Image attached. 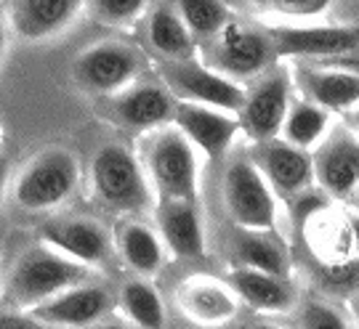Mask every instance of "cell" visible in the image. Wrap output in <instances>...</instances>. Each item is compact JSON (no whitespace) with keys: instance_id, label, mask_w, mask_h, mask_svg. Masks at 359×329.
Here are the masks:
<instances>
[{"instance_id":"obj_1","label":"cell","mask_w":359,"mask_h":329,"mask_svg":"<svg viewBox=\"0 0 359 329\" xmlns=\"http://www.w3.org/2000/svg\"><path fill=\"white\" fill-rule=\"evenodd\" d=\"M90 191L93 200L120 216H136L152 207L154 191L144 164L126 144H102L90 157Z\"/></svg>"},{"instance_id":"obj_2","label":"cell","mask_w":359,"mask_h":329,"mask_svg":"<svg viewBox=\"0 0 359 329\" xmlns=\"http://www.w3.org/2000/svg\"><path fill=\"white\" fill-rule=\"evenodd\" d=\"M88 268L51 250L48 244H35L19 255L6 284L8 303L16 311H32L51 298L83 284Z\"/></svg>"},{"instance_id":"obj_3","label":"cell","mask_w":359,"mask_h":329,"mask_svg":"<svg viewBox=\"0 0 359 329\" xmlns=\"http://www.w3.org/2000/svg\"><path fill=\"white\" fill-rule=\"evenodd\" d=\"M80 183V162L67 146H46L13 178L11 197L25 213H48L72 200Z\"/></svg>"},{"instance_id":"obj_4","label":"cell","mask_w":359,"mask_h":329,"mask_svg":"<svg viewBox=\"0 0 359 329\" xmlns=\"http://www.w3.org/2000/svg\"><path fill=\"white\" fill-rule=\"evenodd\" d=\"M142 164L160 202H197V152L176 127H163L144 144Z\"/></svg>"},{"instance_id":"obj_5","label":"cell","mask_w":359,"mask_h":329,"mask_svg":"<svg viewBox=\"0 0 359 329\" xmlns=\"http://www.w3.org/2000/svg\"><path fill=\"white\" fill-rule=\"evenodd\" d=\"M144 72H147L144 51L117 40H102L80 51L72 62V80L77 83V88L99 99H109L126 90L136 80H142Z\"/></svg>"},{"instance_id":"obj_6","label":"cell","mask_w":359,"mask_h":329,"mask_svg":"<svg viewBox=\"0 0 359 329\" xmlns=\"http://www.w3.org/2000/svg\"><path fill=\"white\" fill-rule=\"evenodd\" d=\"M221 200L231 223L245 231L277 228V197L250 157H237L221 176Z\"/></svg>"},{"instance_id":"obj_7","label":"cell","mask_w":359,"mask_h":329,"mask_svg":"<svg viewBox=\"0 0 359 329\" xmlns=\"http://www.w3.org/2000/svg\"><path fill=\"white\" fill-rule=\"evenodd\" d=\"M277 51L264 27L231 22L221 35L205 48V64L231 83L258 80L277 66Z\"/></svg>"},{"instance_id":"obj_8","label":"cell","mask_w":359,"mask_h":329,"mask_svg":"<svg viewBox=\"0 0 359 329\" xmlns=\"http://www.w3.org/2000/svg\"><path fill=\"white\" fill-rule=\"evenodd\" d=\"M179 102L170 96V90L160 83V77H142L126 90H120L109 99L99 102V112L112 125L130 130V133H147V130H163L176 117Z\"/></svg>"},{"instance_id":"obj_9","label":"cell","mask_w":359,"mask_h":329,"mask_svg":"<svg viewBox=\"0 0 359 329\" xmlns=\"http://www.w3.org/2000/svg\"><path fill=\"white\" fill-rule=\"evenodd\" d=\"M157 75L179 104H197V106H210V109L237 114L245 102L243 85L231 83L229 77L218 75L216 69H210L208 64H200L197 59L160 64Z\"/></svg>"},{"instance_id":"obj_10","label":"cell","mask_w":359,"mask_h":329,"mask_svg":"<svg viewBox=\"0 0 359 329\" xmlns=\"http://www.w3.org/2000/svg\"><path fill=\"white\" fill-rule=\"evenodd\" d=\"M269 40L274 43L277 59H338L351 51H359L357 24H264Z\"/></svg>"},{"instance_id":"obj_11","label":"cell","mask_w":359,"mask_h":329,"mask_svg":"<svg viewBox=\"0 0 359 329\" xmlns=\"http://www.w3.org/2000/svg\"><path fill=\"white\" fill-rule=\"evenodd\" d=\"M290 72L285 66H274L266 75L253 80V85L245 90V102L237 112L240 127L245 130L248 139L256 144L280 139V130L290 109Z\"/></svg>"},{"instance_id":"obj_12","label":"cell","mask_w":359,"mask_h":329,"mask_svg":"<svg viewBox=\"0 0 359 329\" xmlns=\"http://www.w3.org/2000/svg\"><path fill=\"white\" fill-rule=\"evenodd\" d=\"M314 186L330 200H351L359 186V139L351 127H333L311 152Z\"/></svg>"},{"instance_id":"obj_13","label":"cell","mask_w":359,"mask_h":329,"mask_svg":"<svg viewBox=\"0 0 359 329\" xmlns=\"http://www.w3.org/2000/svg\"><path fill=\"white\" fill-rule=\"evenodd\" d=\"M40 241L80 266H102L112 253L109 231L93 218H56L40 226Z\"/></svg>"},{"instance_id":"obj_14","label":"cell","mask_w":359,"mask_h":329,"mask_svg":"<svg viewBox=\"0 0 359 329\" xmlns=\"http://www.w3.org/2000/svg\"><path fill=\"white\" fill-rule=\"evenodd\" d=\"M261 176L266 178L274 197L280 194L285 200H295L304 191L314 189V164L311 154L295 149L285 141L274 139L266 144H256V152L250 154Z\"/></svg>"},{"instance_id":"obj_15","label":"cell","mask_w":359,"mask_h":329,"mask_svg":"<svg viewBox=\"0 0 359 329\" xmlns=\"http://www.w3.org/2000/svg\"><path fill=\"white\" fill-rule=\"evenodd\" d=\"M80 13H86V3L80 0H13L6 6L8 29L29 43L62 35Z\"/></svg>"},{"instance_id":"obj_16","label":"cell","mask_w":359,"mask_h":329,"mask_svg":"<svg viewBox=\"0 0 359 329\" xmlns=\"http://www.w3.org/2000/svg\"><path fill=\"white\" fill-rule=\"evenodd\" d=\"M173 127L192 144L194 152H203L208 160H221L231 149L237 133L243 130L237 114L197 104H179Z\"/></svg>"},{"instance_id":"obj_17","label":"cell","mask_w":359,"mask_h":329,"mask_svg":"<svg viewBox=\"0 0 359 329\" xmlns=\"http://www.w3.org/2000/svg\"><path fill=\"white\" fill-rule=\"evenodd\" d=\"M112 311V295L99 284H77L72 290L32 308L29 314L53 329H90Z\"/></svg>"},{"instance_id":"obj_18","label":"cell","mask_w":359,"mask_h":329,"mask_svg":"<svg viewBox=\"0 0 359 329\" xmlns=\"http://www.w3.org/2000/svg\"><path fill=\"white\" fill-rule=\"evenodd\" d=\"M176 303L181 314L200 327H221L240 311L234 290L213 276H189L176 292Z\"/></svg>"},{"instance_id":"obj_19","label":"cell","mask_w":359,"mask_h":329,"mask_svg":"<svg viewBox=\"0 0 359 329\" xmlns=\"http://www.w3.org/2000/svg\"><path fill=\"white\" fill-rule=\"evenodd\" d=\"M144 40L147 51L157 56L160 64L192 62L197 56L192 35L181 22L176 3H152L144 13Z\"/></svg>"},{"instance_id":"obj_20","label":"cell","mask_w":359,"mask_h":329,"mask_svg":"<svg viewBox=\"0 0 359 329\" xmlns=\"http://www.w3.org/2000/svg\"><path fill=\"white\" fill-rule=\"evenodd\" d=\"M157 228L170 255H176L181 260H200L205 255V234H203L197 202H160Z\"/></svg>"},{"instance_id":"obj_21","label":"cell","mask_w":359,"mask_h":329,"mask_svg":"<svg viewBox=\"0 0 359 329\" xmlns=\"http://www.w3.org/2000/svg\"><path fill=\"white\" fill-rule=\"evenodd\" d=\"M298 234H304L309 250L325 268L346 266L354 260V244H351V228H348V216H341L338 210L325 207L322 213L309 218L306 226Z\"/></svg>"},{"instance_id":"obj_22","label":"cell","mask_w":359,"mask_h":329,"mask_svg":"<svg viewBox=\"0 0 359 329\" xmlns=\"http://www.w3.org/2000/svg\"><path fill=\"white\" fill-rule=\"evenodd\" d=\"M301 90L309 104L325 112H351L359 106V77L333 66H309L298 72Z\"/></svg>"},{"instance_id":"obj_23","label":"cell","mask_w":359,"mask_h":329,"mask_svg":"<svg viewBox=\"0 0 359 329\" xmlns=\"http://www.w3.org/2000/svg\"><path fill=\"white\" fill-rule=\"evenodd\" d=\"M237 300L261 314H285L295 305V287L287 276H271L250 268H234L226 279Z\"/></svg>"},{"instance_id":"obj_24","label":"cell","mask_w":359,"mask_h":329,"mask_svg":"<svg viewBox=\"0 0 359 329\" xmlns=\"http://www.w3.org/2000/svg\"><path fill=\"white\" fill-rule=\"evenodd\" d=\"M115 247L123 263L133 268L142 276H152L154 271H160L165 263V244L157 237V231L149 228L142 220H128L117 228L115 234Z\"/></svg>"},{"instance_id":"obj_25","label":"cell","mask_w":359,"mask_h":329,"mask_svg":"<svg viewBox=\"0 0 359 329\" xmlns=\"http://www.w3.org/2000/svg\"><path fill=\"white\" fill-rule=\"evenodd\" d=\"M333 114L304 102H293L290 109H287V117L283 122V130H280V141L290 144L301 152H314L322 141L330 136L333 130Z\"/></svg>"},{"instance_id":"obj_26","label":"cell","mask_w":359,"mask_h":329,"mask_svg":"<svg viewBox=\"0 0 359 329\" xmlns=\"http://www.w3.org/2000/svg\"><path fill=\"white\" fill-rule=\"evenodd\" d=\"M231 253L240 268L271 274V276H287V255L283 244L266 231H245L240 228L231 241Z\"/></svg>"},{"instance_id":"obj_27","label":"cell","mask_w":359,"mask_h":329,"mask_svg":"<svg viewBox=\"0 0 359 329\" xmlns=\"http://www.w3.org/2000/svg\"><path fill=\"white\" fill-rule=\"evenodd\" d=\"M120 308L136 329H163L165 327V305L152 281L136 276L128 279L120 290Z\"/></svg>"},{"instance_id":"obj_28","label":"cell","mask_w":359,"mask_h":329,"mask_svg":"<svg viewBox=\"0 0 359 329\" xmlns=\"http://www.w3.org/2000/svg\"><path fill=\"white\" fill-rule=\"evenodd\" d=\"M181 22L187 24L194 46L208 48L213 40L234 22V8L226 3H210V0H181L176 3Z\"/></svg>"},{"instance_id":"obj_29","label":"cell","mask_w":359,"mask_h":329,"mask_svg":"<svg viewBox=\"0 0 359 329\" xmlns=\"http://www.w3.org/2000/svg\"><path fill=\"white\" fill-rule=\"evenodd\" d=\"M231 8L274 19L269 24H309V22H322V16L330 11V3L327 0H266V3L231 6Z\"/></svg>"},{"instance_id":"obj_30","label":"cell","mask_w":359,"mask_h":329,"mask_svg":"<svg viewBox=\"0 0 359 329\" xmlns=\"http://www.w3.org/2000/svg\"><path fill=\"white\" fill-rule=\"evenodd\" d=\"M86 13L104 27H128L144 19L147 3L142 0H93V3H86Z\"/></svg>"},{"instance_id":"obj_31","label":"cell","mask_w":359,"mask_h":329,"mask_svg":"<svg viewBox=\"0 0 359 329\" xmlns=\"http://www.w3.org/2000/svg\"><path fill=\"white\" fill-rule=\"evenodd\" d=\"M298 324L301 329H351L346 314L333 303L325 300H309L304 303L301 314H298Z\"/></svg>"},{"instance_id":"obj_32","label":"cell","mask_w":359,"mask_h":329,"mask_svg":"<svg viewBox=\"0 0 359 329\" xmlns=\"http://www.w3.org/2000/svg\"><path fill=\"white\" fill-rule=\"evenodd\" d=\"M0 329H53L35 318L29 311H16V308H0Z\"/></svg>"},{"instance_id":"obj_33","label":"cell","mask_w":359,"mask_h":329,"mask_svg":"<svg viewBox=\"0 0 359 329\" xmlns=\"http://www.w3.org/2000/svg\"><path fill=\"white\" fill-rule=\"evenodd\" d=\"M322 66H333V69H344V72H351V75L359 77V51H351L346 56H338V59H327V62H317Z\"/></svg>"},{"instance_id":"obj_34","label":"cell","mask_w":359,"mask_h":329,"mask_svg":"<svg viewBox=\"0 0 359 329\" xmlns=\"http://www.w3.org/2000/svg\"><path fill=\"white\" fill-rule=\"evenodd\" d=\"M6 46H8V19H6V6H0V64L6 56Z\"/></svg>"},{"instance_id":"obj_35","label":"cell","mask_w":359,"mask_h":329,"mask_svg":"<svg viewBox=\"0 0 359 329\" xmlns=\"http://www.w3.org/2000/svg\"><path fill=\"white\" fill-rule=\"evenodd\" d=\"M348 228H351V244H354V258H359V213L348 216Z\"/></svg>"},{"instance_id":"obj_36","label":"cell","mask_w":359,"mask_h":329,"mask_svg":"<svg viewBox=\"0 0 359 329\" xmlns=\"http://www.w3.org/2000/svg\"><path fill=\"white\" fill-rule=\"evenodd\" d=\"M90 329H133V327H130V324H126V321H117V318H104V321L93 324Z\"/></svg>"},{"instance_id":"obj_37","label":"cell","mask_w":359,"mask_h":329,"mask_svg":"<svg viewBox=\"0 0 359 329\" xmlns=\"http://www.w3.org/2000/svg\"><path fill=\"white\" fill-rule=\"evenodd\" d=\"M6 181H8V160H6V157H0V200H3Z\"/></svg>"},{"instance_id":"obj_38","label":"cell","mask_w":359,"mask_h":329,"mask_svg":"<svg viewBox=\"0 0 359 329\" xmlns=\"http://www.w3.org/2000/svg\"><path fill=\"white\" fill-rule=\"evenodd\" d=\"M348 122H351V133L359 139V106H357V109H351V114H348Z\"/></svg>"},{"instance_id":"obj_39","label":"cell","mask_w":359,"mask_h":329,"mask_svg":"<svg viewBox=\"0 0 359 329\" xmlns=\"http://www.w3.org/2000/svg\"><path fill=\"white\" fill-rule=\"evenodd\" d=\"M245 329H283L280 324H271V321H256V324H248Z\"/></svg>"},{"instance_id":"obj_40","label":"cell","mask_w":359,"mask_h":329,"mask_svg":"<svg viewBox=\"0 0 359 329\" xmlns=\"http://www.w3.org/2000/svg\"><path fill=\"white\" fill-rule=\"evenodd\" d=\"M354 329H359V300L354 303Z\"/></svg>"},{"instance_id":"obj_41","label":"cell","mask_w":359,"mask_h":329,"mask_svg":"<svg viewBox=\"0 0 359 329\" xmlns=\"http://www.w3.org/2000/svg\"><path fill=\"white\" fill-rule=\"evenodd\" d=\"M354 204H357V213H359V186H357V191H354Z\"/></svg>"},{"instance_id":"obj_42","label":"cell","mask_w":359,"mask_h":329,"mask_svg":"<svg viewBox=\"0 0 359 329\" xmlns=\"http://www.w3.org/2000/svg\"><path fill=\"white\" fill-rule=\"evenodd\" d=\"M0 144H3V127H0Z\"/></svg>"}]
</instances>
